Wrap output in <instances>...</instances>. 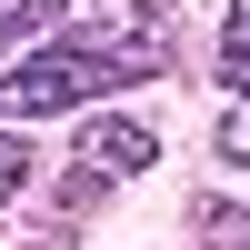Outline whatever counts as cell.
<instances>
[{
  "label": "cell",
  "instance_id": "6da1fadb",
  "mask_svg": "<svg viewBox=\"0 0 250 250\" xmlns=\"http://www.w3.org/2000/svg\"><path fill=\"white\" fill-rule=\"evenodd\" d=\"M160 60H170V40H160V0H110V10H90L80 30L30 40L20 60H0V120L80 110V100L120 90V80H150Z\"/></svg>",
  "mask_w": 250,
  "mask_h": 250
},
{
  "label": "cell",
  "instance_id": "7a4b0ae2",
  "mask_svg": "<svg viewBox=\"0 0 250 250\" xmlns=\"http://www.w3.org/2000/svg\"><path fill=\"white\" fill-rule=\"evenodd\" d=\"M150 160H160V140L140 120H80V180H130Z\"/></svg>",
  "mask_w": 250,
  "mask_h": 250
},
{
  "label": "cell",
  "instance_id": "3957f363",
  "mask_svg": "<svg viewBox=\"0 0 250 250\" xmlns=\"http://www.w3.org/2000/svg\"><path fill=\"white\" fill-rule=\"evenodd\" d=\"M70 10H80V0H0V60H20L40 30H60Z\"/></svg>",
  "mask_w": 250,
  "mask_h": 250
},
{
  "label": "cell",
  "instance_id": "277c9868",
  "mask_svg": "<svg viewBox=\"0 0 250 250\" xmlns=\"http://www.w3.org/2000/svg\"><path fill=\"white\" fill-rule=\"evenodd\" d=\"M220 80L250 100V0H230V30H220Z\"/></svg>",
  "mask_w": 250,
  "mask_h": 250
},
{
  "label": "cell",
  "instance_id": "5b68a950",
  "mask_svg": "<svg viewBox=\"0 0 250 250\" xmlns=\"http://www.w3.org/2000/svg\"><path fill=\"white\" fill-rule=\"evenodd\" d=\"M20 180H30V140L0 120V200H20Z\"/></svg>",
  "mask_w": 250,
  "mask_h": 250
},
{
  "label": "cell",
  "instance_id": "8992f818",
  "mask_svg": "<svg viewBox=\"0 0 250 250\" xmlns=\"http://www.w3.org/2000/svg\"><path fill=\"white\" fill-rule=\"evenodd\" d=\"M200 240L210 250H250V210H200Z\"/></svg>",
  "mask_w": 250,
  "mask_h": 250
}]
</instances>
